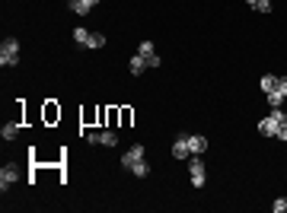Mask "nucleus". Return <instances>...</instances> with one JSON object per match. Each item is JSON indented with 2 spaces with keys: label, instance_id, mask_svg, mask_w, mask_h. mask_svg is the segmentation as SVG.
<instances>
[{
  "label": "nucleus",
  "instance_id": "obj_1",
  "mask_svg": "<svg viewBox=\"0 0 287 213\" xmlns=\"http://www.w3.org/2000/svg\"><path fill=\"white\" fill-rule=\"evenodd\" d=\"M284 121H287V115H284L281 109H271V115H265V118L259 121V131L265 134V137H278V127H281Z\"/></svg>",
  "mask_w": 287,
  "mask_h": 213
},
{
  "label": "nucleus",
  "instance_id": "obj_2",
  "mask_svg": "<svg viewBox=\"0 0 287 213\" xmlns=\"http://www.w3.org/2000/svg\"><path fill=\"white\" fill-rule=\"evenodd\" d=\"M0 64L4 67H16L19 64V42L16 39H4V45H0Z\"/></svg>",
  "mask_w": 287,
  "mask_h": 213
},
{
  "label": "nucleus",
  "instance_id": "obj_3",
  "mask_svg": "<svg viewBox=\"0 0 287 213\" xmlns=\"http://www.w3.org/2000/svg\"><path fill=\"white\" fill-rule=\"evenodd\" d=\"M188 175H191V185H195V188L205 185V159H201V156H191V162H188Z\"/></svg>",
  "mask_w": 287,
  "mask_h": 213
},
{
  "label": "nucleus",
  "instance_id": "obj_4",
  "mask_svg": "<svg viewBox=\"0 0 287 213\" xmlns=\"http://www.w3.org/2000/svg\"><path fill=\"white\" fill-rule=\"evenodd\" d=\"M137 54L147 61V67H160V54L153 51V42H140V48H137Z\"/></svg>",
  "mask_w": 287,
  "mask_h": 213
},
{
  "label": "nucleus",
  "instance_id": "obj_5",
  "mask_svg": "<svg viewBox=\"0 0 287 213\" xmlns=\"http://www.w3.org/2000/svg\"><path fill=\"white\" fill-rule=\"evenodd\" d=\"M19 179V172H16V165H4V169H0V191L7 194V188L13 185Z\"/></svg>",
  "mask_w": 287,
  "mask_h": 213
},
{
  "label": "nucleus",
  "instance_id": "obj_6",
  "mask_svg": "<svg viewBox=\"0 0 287 213\" xmlns=\"http://www.w3.org/2000/svg\"><path fill=\"white\" fill-rule=\"evenodd\" d=\"M173 156H176V159H191V150H188V137H185V134H179V137H176V144H173Z\"/></svg>",
  "mask_w": 287,
  "mask_h": 213
},
{
  "label": "nucleus",
  "instance_id": "obj_7",
  "mask_svg": "<svg viewBox=\"0 0 287 213\" xmlns=\"http://www.w3.org/2000/svg\"><path fill=\"white\" fill-rule=\"evenodd\" d=\"M87 140H90V144H105V147H115V144H118V134H115V131H102V134H90Z\"/></svg>",
  "mask_w": 287,
  "mask_h": 213
},
{
  "label": "nucleus",
  "instance_id": "obj_8",
  "mask_svg": "<svg viewBox=\"0 0 287 213\" xmlns=\"http://www.w3.org/2000/svg\"><path fill=\"white\" fill-rule=\"evenodd\" d=\"M137 159H144V147H140V144H134V147L125 153V156H122V165H125V169H131Z\"/></svg>",
  "mask_w": 287,
  "mask_h": 213
},
{
  "label": "nucleus",
  "instance_id": "obj_9",
  "mask_svg": "<svg viewBox=\"0 0 287 213\" xmlns=\"http://www.w3.org/2000/svg\"><path fill=\"white\" fill-rule=\"evenodd\" d=\"M188 150H191V156H201V153L208 150V137H201V134L188 137Z\"/></svg>",
  "mask_w": 287,
  "mask_h": 213
},
{
  "label": "nucleus",
  "instance_id": "obj_10",
  "mask_svg": "<svg viewBox=\"0 0 287 213\" xmlns=\"http://www.w3.org/2000/svg\"><path fill=\"white\" fill-rule=\"evenodd\" d=\"M67 7H70V10H74V13H80V16H87V13H90V10H93V7L87 4V0H67Z\"/></svg>",
  "mask_w": 287,
  "mask_h": 213
},
{
  "label": "nucleus",
  "instance_id": "obj_11",
  "mask_svg": "<svg viewBox=\"0 0 287 213\" xmlns=\"http://www.w3.org/2000/svg\"><path fill=\"white\" fill-rule=\"evenodd\" d=\"M128 67H131V74L137 77V74H144V70H147V61H144L140 54H134V57H131V64H128Z\"/></svg>",
  "mask_w": 287,
  "mask_h": 213
},
{
  "label": "nucleus",
  "instance_id": "obj_12",
  "mask_svg": "<svg viewBox=\"0 0 287 213\" xmlns=\"http://www.w3.org/2000/svg\"><path fill=\"white\" fill-rule=\"evenodd\" d=\"M16 134H19V124H16V121H10V124L0 127V137H4V140H13Z\"/></svg>",
  "mask_w": 287,
  "mask_h": 213
},
{
  "label": "nucleus",
  "instance_id": "obj_13",
  "mask_svg": "<svg viewBox=\"0 0 287 213\" xmlns=\"http://www.w3.org/2000/svg\"><path fill=\"white\" fill-rule=\"evenodd\" d=\"M274 89H278V77H262V92H265V96H268V92H274Z\"/></svg>",
  "mask_w": 287,
  "mask_h": 213
},
{
  "label": "nucleus",
  "instance_id": "obj_14",
  "mask_svg": "<svg viewBox=\"0 0 287 213\" xmlns=\"http://www.w3.org/2000/svg\"><path fill=\"white\" fill-rule=\"evenodd\" d=\"M252 10H259V13H271V0H246Z\"/></svg>",
  "mask_w": 287,
  "mask_h": 213
},
{
  "label": "nucleus",
  "instance_id": "obj_15",
  "mask_svg": "<svg viewBox=\"0 0 287 213\" xmlns=\"http://www.w3.org/2000/svg\"><path fill=\"white\" fill-rule=\"evenodd\" d=\"M268 96H278L281 102L287 99V77H278V89H274V92H268Z\"/></svg>",
  "mask_w": 287,
  "mask_h": 213
},
{
  "label": "nucleus",
  "instance_id": "obj_16",
  "mask_svg": "<svg viewBox=\"0 0 287 213\" xmlns=\"http://www.w3.org/2000/svg\"><path fill=\"white\" fill-rule=\"evenodd\" d=\"M102 45H105V35H102V32H90L87 48H102Z\"/></svg>",
  "mask_w": 287,
  "mask_h": 213
},
{
  "label": "nucleus",
  "instance_id": "obj_17",
  "mask_svg": "<svg viewBox=\"0 0 287 213\" xmlns=\"http://www.w3.org/2000/svg\"><path fill=\"white\" fill-rule=\"evenodd\" d=\"M131 172H134V175H137V179H144V175H147V172H150V165H147V162H144V159H137L134 165H131Z\"/></svg>",
  "mask_w": 287,
  "mask_h": 213
},
{
  "label": "nucleus",
  "instance_id": "obj_18",
  "mask_svg": "<svg viewBox=\"0 0 287 213\" xmlns=\"http://www.w3.org/2000/svg\"><path fill=\"white\" fill-rule=\"evenodd\" d=\"M74 42H77V45H87V42H90V32L83 29V26H80V29H74Z\"/></svg>",
  "mask_w": 287,
  "mask_h": 213
},
{
  "label": "nucleus",
  "instance_id": "obj_19",
  "mask_svg": "<svg viewBox=\"0 0 287 213\" xmlns=\"http://www.w3.org/2000/svg\"><path fill=\"white\" fill-rule=\"evenodd\" d=\"M271 210H274V213H284V210H287V197H278V200L271 204Z\"/></svg>",
  "mask_w": 287,
  "mask_h": 213
},
{
  "label": "nucleus",
  "instance_id": "obj_20",
  "mask_svg": "<svg viewBox=\"0 0 287 213\" xmlns=\"http://www.w3.org/2000/svg\"><path fill=\"white\" fill-rule=\"evenodd\" d=\"M278 140H287V121H284V124L278 127Z\"/></svg>",
  "mask_w": 287,
  "mask_h": 213
},
{
  "label": "nucleus",
  "instance_id": "obj_21",
  "mask_svg": "<svg viewBox=\"0 0 287 213\" xmlns=\"http://www.w3.org/2000/svg\"><path fill=\"white\" fill-rule=\"evenodd\" d=\"M87 4H90V7H96V4H99V0H87Z\"/></svg>",
  "mask_w": 287,
  "mask_h": 213
}]
</instances>
